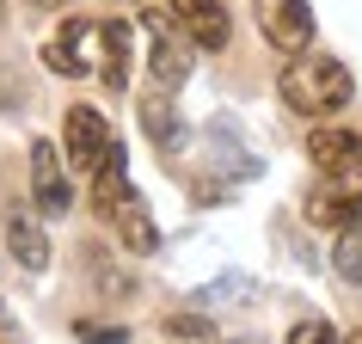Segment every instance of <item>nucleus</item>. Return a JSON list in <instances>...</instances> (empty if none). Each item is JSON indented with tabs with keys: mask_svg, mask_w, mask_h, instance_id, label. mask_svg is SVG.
I'll list each match as a JSON object with an SVG mask.
<instances>
[{
	"mask_svg": "<svg viewBox=\"0 0 362 344\" xmlns=\"http://www.w3.org/2000/svg\"><path fill=\"white\" fill-rule=\"evenodd\" d=\"M93 210H98V222L117 234V246H123V252L148 258V252L160 246V228H153L148 203H141V191L129 185V172H123V148H111L105 172H93Z\"/></svg>",
	"mask_w": 362,
	"mask_h": 344,
	"instance_id": "nucleus-1",
	"label": "nucleus"
},
{
	"mask_svg": "<svg viewBox=\"0 0 362 344\" xmlns=\"http://www.w3.org/2000/svg\"><path fill=\"white\" fill-rule=\"evenodd\" d=\"M276 93H283L288 111L301 117H338L350 98H356V80H350V68H344L338 56H288L283 74H276Z\"/></svg>",
	"mask_w": 362,
	"mask_h": 344,
	"instance_id": "nucleus-2",
	"label": "nucleus"
},
{
	"mask_svg": "<svg viewBox=\"0 0 362 344\" xmlns=\"http://www.w3.org/2000/svg\"><path fill=\"white\" fill-rule=\"evenodd\" d=\"M141 31H148V68H153V86H160V93H178V86L191 80L197 50H203V43H197L178 19H172V13H160V6L141 19Z\"/></svg>",
	"mask_w": 362,
	"mask_h": 344,
	"instance_id": "nucleus-3",
	"label": "nucleus"
},
{
	"mask_svg": "<svg viewBox=\"0 0 362 344\" xmlns=\"http://www.w3.org/2000/svg\"><path fill=\"white\" fill-rule=\"evenodd\" d=\"M98 62H105V25L93 19H62V38L43 43V68L68 80H98Z\"/></svg>",
	"mask_w": 362,
	"mask_h": 344,
	"instance_id": "nucleus-4",
	"label": "nucleus"
},
{
	"mask_svg": "<svg viewBox=\"0 0 362 344\" xmlns=\"http://www.w3.org/2000/svg\"><path fill=\"white\" fill-rule=\"evenodd\" d=\"M62 142H68V166L74 172H105V160H111V123L93 111V105H74V111L62 117Z\"/></svg>",
	"mask_w": 362,
	"mask_h": 344,
	"instance_id": "nucleus-5",
	"label": "nucleus"
},
{
	"mask_svg": "<svg viewBox=\"0 0 362 344\" xmlns=\"http://www.w3.org/2000/svg\"><path fill=\"white\" fill-rule=\"evenodd\" d=\"M258 31H264L270 50L307 56L313 50V6L307 0H258Z\"/></svg>",
	"mask_w": 362,
	"mask_h": 344,
	"instance_id": "nucleus-6",
	"label": "nucleus"
},
{
	"mask_svg": "<svg viewBox=\"0 0 362 344\" xmlns=\"http://www.w3.org/2000/svg\"><path fill=\"white\" fill-rule=\"evenodd\" d=\"M31 203H37L49 222H62V215L74 210V185L62 178L56 142H31Z\"/></svg>",
	"mask_w": 362,
	"mask_h": 344,
	"instance_id": "nucleus-7",
	"label": "nucleus"
},
{
	"mask_svg": "<svg viewBox=\"0 0 362 344\" xmlns=\"http://www.w3.org/2000/svg\"><path fill=\"white\" fill-rule=\"evenodd\" d=\"M43 222H49V215H43L37 203H31V210H25V203L6 210V252H13L19 270H31V277L49 270V234H43Z\"/></svg>",
	"mask_w": 362,
	"mask_h": 344,
	"instance_id": "nucleus-8",
	"label": "nucleus"
},
{
	"mask_svg": "<svg viewBox=\"0 0 362 344\" xmlns=\"http://www.w3.org/2000/svg\"><path fill=\"white\" fill-rule=\"evenodd\" d=\"M307 222H320V228H350V222H362V172L313 185L307 191Z\"/></svg>",
	"mask_w": 362,
	"mask_h": 344,
	"instance_id": "nucleus-9",
	"label": "nucleus"
},
{
	"mask_svg": "<svg viewBox=\"0 0 362 344\" xmlns=\"http://www.w3.org/2000/svg\"><path fill=\"white\" fill-rule=\"evenodd\" d=\"M307 160L325 178H350V172H362V135L344 130V123H325V130L307 135Z\"/></svg>",
	"mask_w": 362,
	"mask_h": 344,
	"instance_id": "nucleus-10",
	"label": "nucleus"
},
{
	"mask_svg": "<svg viewBox=\"0 0 362 344\" xmlns=\"http://www.w3.org/2000/svg\"><path fill=\"white\" fill-rule=\"evenodd\" d=\"M166 13L185 25L209 56H221V50L233 43V19H228V6H221V0H166Z\"/></svg>",
	"mask_w": 362,
	"mask_h": 344,
	"instance_id": "nucleus-11",
	"label": "nucleus"
},
{
	"mask_svg": "<svg viewBox=\"0 0 362 344\" xmlns=\"http://www.w3.org/2000/svg\"><path fill=\"white\" fill-rule=\"evenodd\" d=\"M141 130H148V142H153L160 154H178V148H185V117H178L172 93L153 86V93L141 98Z\"/></svg>",
	"mask_w": 362,
	"mask_h": 344,
	"instance_id": "nucleus-12",
	"label": "nucleus"
},
{
	"mask_svg": "<svg viewBox=\"0 0 362 344\" xmlns=\"http://www.w3.org/2000/svg\"><path fill=\"white\" fill-rule=\"evenodd\" d=\"M129 56H135V25L105 19V62H98V86L123 93V86H129Z\"/></svg>",
	"mask_w": 362,
	"mask_h": 344,
	"instance_id": "nucleus-13",
	"label": "nucleus"
},
{
	"mask_svg": "<svg viewBox=\"0 0 362 344\" xmlns=\"http://www.w3.org/2000/svg\"><path fill=\"white\" fill-rule=\"evenodd\" d=\"M332 270L344 283H362V222L338 228V246H332Z\"/></svg>",
	"mask_w": 362,
	"mask_h": 344,
	"instance_id": "nucleus-14",
	"label": "nucleus"
},
{
	"mask_svg": "<svg viewBox=\"0 0 362 344\" xmlns=\"http://www.w3.org/2000/svg\"><path fill=\"white\" fill-rule=\"evenodd\" d=\"M80 344H129V326H105V320H80L74 326Z\"/></svg>",
	"mask_w": 362,
	"mask_h": 344,
	"instance_id": "nucleus-15",
	"label": "nucleus"
},
{
	"mask_svg": "<svg viewBox=\"0 0 362 344\" xmlns=\"http://www.w3.org/2000/svg\"><path fill=\"white\" fill-rule=\"evenodd\" d=\"M166 338L172 344H209V326L191 320V314H178V320H166Z\"/></svg>",
	"mask_w": 362,
	"mask_h": 344,
	"instance_id": "nucleus-16",
	"label": "nucleus"
},
{
	"mask_svg": "<svg viewBox=\"0 0 362 344\" xmlns=\"http://www.w3.org/2000/svg\"><path fill=\"white\" fill-rule=\"evenodd\" d=\"M288 344H338V332L325 320H301V326H288Z\"/></svg>",
	"mask_w": 362,
	"mask_h": 344,
	"instance_id": "nucleus-17",
	"label": "nucleus"
},
{
	"mask_svg": "<svg viewBox=\"0 0 362 344\" xmlns=\"http://www.w3.org/2000/svg\"><path fill=\"white\" fill-rule=\"evenodd\" d=\"M0 344H13V326H0Z\"/></svg>",
	"mask_w": 362,
	"mask_h": 344,
	"instance_id": "nucleus-18",
	"label": "nucleus"
},
{
	"mask_svg": "<svg viewBox=\"0 0 362 344\" xmlns=\"http://www.w3.org/2000/svg\"><path fill=\"white\" fill-rule=\"evenodd\" d=\"M344 344H362V326H356V332H350V338H344Z\"/></svg>",
	"mask_w": 362,
	"mask_h": 344,
	"instance_id": "nucleus-19",
	"label": "nucleus"
},
{
	"mask_svg": "<svg viewBox=\"0 0 362 344\" xmlns=\"http://www.w3.org/2000/svg\"><path fill=\"white\" fill-rule=\"evenodd\" d=\"M31 6H62V0H31Z\"/></svg>",
	"mask_w": 362,
	"mask_h": 344,
	"instance_id": "nucleus-20",
	"label": "nucleus"
},
{
	"mask_svg": "<svg viewBox=\"0 0 362 344\" xmlns=\"http://www.w3.org/2000/svg\"><path fill=\"white\" fill-rule=\"evenodd\" d=\"M240 344H258V338H240Z\"/></svg>",
	"mask_w": 362,
	"mask_h": 344,
	"instance_id": "nucleus-21",
	"label": "nucleus"
}]
</instances>
